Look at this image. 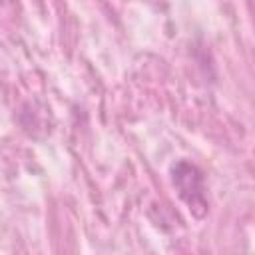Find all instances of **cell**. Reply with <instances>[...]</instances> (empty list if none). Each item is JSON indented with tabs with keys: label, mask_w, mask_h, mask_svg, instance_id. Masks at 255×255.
Masks as SVG:
<instances>
[{
	"label": "cell",
	"mask_w": 255,
	"mask_h": 255,
	"mask_svg": "<svg viewBox=\"0 0 255 255\" xmlns=\"http://www.w3.org/2000/svg\"><path fill=\"white\" fill-rule=\"evenodd\" d=\"M171 177L179 197L189 205V209L197 217H203L207 211V199H205V187H203V177L199 169L187 161H179L171 167Z\"/></svg>",
	"instance_id": "1"
}]
</instances>
